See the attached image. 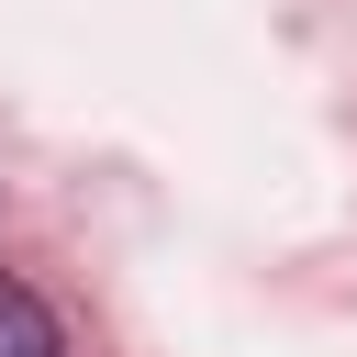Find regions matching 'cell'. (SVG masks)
Here are the masks:
<instances>
[{
    "mask_svg": "<svg viewBox=\"0 0 357 357\" xmlns=\"http://www.w3.org/2000/svg\"><path fill=\"white\" fill-rule=\"evenodd\" d=\"M0 357H67V335H56V312L0 268Z\"/></svg>",
    "mask_w": 357,
    "mask_h": 357,
    "instance_id": "1",
    "label": "cell"
}]
</instances>
